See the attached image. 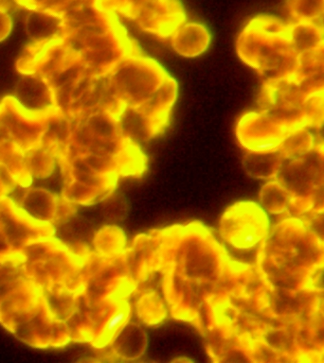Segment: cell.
Masks as SVG:
<instances>
[{
	"mask_svg": "<svg viewBox=\"0 0 324 363\" xmlns=\"http://www.w3.org/2000/svg\"><path fill=\"white\" fill-rule=\"evenodd\" d=\"M136 288L153 274L173 319L190 323L213 362H247L261 336L260 272L233 260L199 220L153 229L125 250Z\"/></svg>",
	"mask_w": 324,
	"mask_h": 363,
	"instance_id": "cell-1",
	"label": "cell"
},
{
	"mask_svg": "<svg viewBox=\"0 0 324 363\" xmlns=\"http://www.w3.org/2000/svg\"><path fill=\"white\" fill-rule=\"evenodd\" d=\"M236 52L264 82L292 76L300 57L290 39V24L272 16H259L249 21L239 34Z\"/></svg>",
	"mask_w": 324,
	"mask_h": 363,
	"instance_id": "cell-2",
	"label": "cell"
},
{
	"mask_svg": "<svg viewBox=\"0 0 324 363\" xmlns=\"http://www.w3.org/2000/svg\"><path fill=\"white\" fill-rule=\"evenodd\" d=\"M26 275L43 291L81 296L87 281V254L79 255L55 235L21 250Z\"/></svg>",
	"mask_w": 324,
	"mask_h": 363,
	"instance_id": "cell-3",
	"label": "cell"
},
{
	"mask_svg": "<svg viewBox=\"0 0 324 363\" xmlns=\"http://www.w3.org/2000/svg\"><path fill=\"white\" fill-rule=\"evenodd\" d=\"M170 74L155 59L132 54L108 75L114 96L126 108L141 106L161 86Z\"/></svg>",
	"mask_w": 324,
	"mask_h": 363,
	"instance_id": "cell-4",
	"label": "cell"
},
{
	"mask_svg": "<svg viewBox=\"0 0 324 363\" xmlns=\"http://www.w3.org/2000/svg\"><path fill=\"white\" fill-rule=\"evenodd\" d=\"M178 95V82L169 75L146 102L136 108H126L119 118L124 138L138 143L149 141L163 133Z\"/></svg>",
	"mask_w": 324,
	"mask_h": 363,
	"instance_id": "cell-5",
	"label": "cell"
},
{
	"mask_svg": "<svg viewBox=\"0 0 324 363\" xmlns=\"http://www.w3.org/2000/svg\"><path fill=\"white\" fill-rule=\"evenodd\" d=\"M269 231V220L263 207L253 201H238L222 215V238L238 250H249L263 241Z\"/></svg>",
	"mask_w": 324,
	"mask_h": 363,
	"instance_id": "cell-6",
	"label": "cell"
},
{
	"mask_svg": "<svg viewBox=\"0 0 324 363\" xmlns=\"http://www.w3.org/2000/svg\"><path fill=\"white\" fill-rule=\"evenodd\" d=\"M53 111L30 112L22 107L14 96H6L0 102V135L3 139L13 140L25 152L33 150L41 145Z\"/></svg>",
	"mask_w": 324,
	"mask_h": 363,
	"instance_id": "cell-7",
	"label": "cell"
},
{
	"mask_svg": "<svg viewBox=\"0 0 324 363\" xmlns=\"http://www.w3.org/2000/svg\"><path fill=\"white\" fill-rule=\"evenodd\" d=\"M0 227L14 252L56 234L53 223L34 220L8 196L0 199Z\"/></svg>",
	"mask_w": 324,
	"mask_h": 363,
	"instance_id": "cell-8",
	"label": "cell"
},
{
	"mask_svg": "<svg viewBox=\"0 0 324 363\" xmlns=\"http://www.w3.org/2000/svg\"><path fill=\"white\" fill-rule=\"evenodd\" d=\"M286 127L264 111L242 116L236 125V138L247 152H266L279 150L287 133Z\"/></svg>",
	"mask_w": 324,
	"mask_h": 363,
	"instance_id": "cell-9",
	"label": "cell"
},
{
	"mask_svg": "<svg viewBox=\"0 0 324 363\" xmlns=\"http://www.w3.org/2000/svg\"><path fill=\"white\" fill-rule=\"evenodd\" d=\"M313 150L308 155L284 159L276 180L292 196L291 204L313 203L320 183V169Z\"/></svg>",
	"mask_w": 324,
	"mask_h": 363,
	"instance_id": "cell-10",
	"label": "cell"
},
{
	"mask_svg": "<svg viewBox=\"0 0 324 363\" xmlns=\"http://www.w3.org/2000/svg\"><path fill=\"white\" fill-rule=\"evenodd\" d=\"M44 291L27 277L0 303V325L11 333L38 312Z\"/></svg>",
	"mask_w": 324,
	"mask_h": 363,
	"instance_id": "cell-11",
	"label": "cell"
},
{
	"mask_svg": "<svg viewBox=\"0 0 324 363\" xmlns=\"http://www.w3.org/2000/svg\"><path fill=\"white\" fill-rule=\"evenodd\" d=\"M186 20L179 0H150L134 20L142 30L166 39L172 37Z\"/></svg>",
	"mask_w": 324,
	"mask_h": 363,
	"instance_id": "cell-12",
	"label": "cell"
},
{
	"mask_svg": "<svg viewBox=\"0 0 324 363\" xmlns=\"http://www.w3.org/2000/svg\"><path fill=\"white\" fill-rule=\"evenodd\" d=\"M14 99L33 113H48L58 108L53 88L38 74H24L20 78L14 88Z\"/></svg>",
	"mask_w": 324,
	"mask_h": 363,
	"instance_id": "cell-13",
	"label": "cell"
},
{
	"mask_svg": "<svg viewBox=\"0 0 324 363\" xmlns=\"http://www.w3.org/2000/svg\"><path fill=\"white\" fill-rule=\"evenodd\" d=\"M210 31L200 23H186L175 31L171 38L173 50L185 58L202 55L210 44Z\"/></svg>",
	"mask_w": 324,
	"mask_h": 363,
	"instance_id": "cell-14",
	"label": "cell"
},
{
	"mask_svg": "<svg viewBox=\"0 0 324 363\" xmlns=\"http://www.w3.org/2000/svg\"><path fill=\"white\" fill-rule=\"evenodd\" d=\"M109 346L116 357L124 360L138 359L147 350L148 335L138 323L128 322Z\"/></svg>",
	"mask_w": 324,
	"mask_h": 363,
	"instance_id": "cell-15",
	"label": "cell"
},
{
	"mask_svg": "<svg viewBox=\"0 0 324 363\" xmlns=\"http://www.w3.org/2000/svg\"><path fill=\"white\" fill-rule=\"evenodd\" d=\"M26 31L36 43L63 38L64 19L61 14L53 11H31L26 19Z\"/></svg>",
	"mask_w": 324,
	"mask_h": 363,
	"instance_id": "cell-16",
	"label": "cell"
},
{
	"mask_svg": "<svg viewBox=\"0 0 324 363\" xmlns=\"http://www.w3.org/2000/svg\"><path fill=\"white\" fill-rule=\"evenodd\" d=\"M128 297L121 298L108 312L107 317L102 320L97 329L95 336L91 340V345L97 349L107 347L110 345L116 335L130 320L132 308Z\"/></svg>",
	"mask_w": 324,
	"mask_h": 363,
	"instance_id": "cell-17",
	"label": "cell"
},
{
	"mask_svg": "<svg viewBox=\"0 0 324 363\" xmlns=\"http://www.w3.org/2000/svg\"><path fill=\"white\" fill-rule=\"evenodd\" d=\"M58 201L59 196L50 190L33 187L26 190L19 206L34 220L53 223Z\"/></svg>",
	"mask_w": 324,
	"mask_h": 363,
	"instance_id": "cell-18",
	"label": "cell"
},
{
	"mask_svg": "<svg viewBox=\"0 0 324 363\" xmlns=\"http://www.w3.org/2000/svg\"><path fill=\"white\" fill-rule=\"evenodd\" d=\"M284 159L286 157L280 150L266 152H247L242 163L244 172L250 177L269 180L276 178Z\"/></svg>",
	"mask_w": 324,
	"mask_h": 363,
	"instance_id": "cell-19",
	"label": "cell"
},
{
	"mask_svg": "<svg viewBox=\"0 0 324 363\" xmlns=\"http://www.w3.org/2000/svg\"><path fill=\"white\" fill-rule=\"evenodd\" d=\"M0 164L7 169L17 186L28 187L33 183L25 160V152L10 139L0 140Z\"/></svg>",
	"mask_w": 324,
	"mask_h": 363,
	"instance_id": "cell-20",
	"label": "cell"
},
{
	"mask_svg": "<svg viewBox=\"0 0 324 363\" xmlns=\"http://www.w3.org/2000/svg\"><path fill=\"white\" fill-rule=\"evenodd\" d=\"M290 39L300 56L315 50L324 41V31L315 21H301L290 24Z\"/></svg>",
	"mask_w": 324,
	"mask_h": 363,
	"instance_id": "cell-21",
	"label": "cell"
},
{
	"mask_svg": "<svg viewBox=\"0 0 324 363\" xmlns=\"http://www.w3.org/2000/svg\"><path fill=\"white\" fill-rule=\"evenodd\" d=\"M116 160L119 177L141 176L147 169V156L142 152L139 143L129 138L119 150Z\"/></svg>",
	"mask_w": 324,
	"mask_h": 363,
	"instance_id": "cell-22",
	"label": "cell"
},
{
	"mask_svg": "<svg viewBox=\"0 0 324 363\" xmlns=\"http://www.w3.org/2000/svg\"><path fill=\"white\" fill-rule=\"evenodd\" d=\"M126 235L121 227L107 225L99 229L93 240L94 248L102 257L113 258L124 254Z\"/></svg>",
	"mask_w": 324,
	"mask_h": 363,
	"instance_id": "cell-23",
	"label": "cell"
},
{
	"mask_svg": "<svg viewBox=\"0 0 324 363\" xmlns=\"http://www.w3.org/2000/svg\"><path fill=\"white\" fill-rule=\"evenodd\" d=\"M260 203L270 214H281L288 210L292 196L280 182L271 181L261 186Z\"/></svg>",
	"mask_w": 324,
	"mask_h": 363,
	"instance_id": "cell-24",
	"label": "cell"
},
{
	"mask_svg": "<svg viewBox=\"0 0 324 363\" xmlns=\"http://www.w3.org/2000/svg\"><path fill=\"white\" fill-rule=\"evenodd\" d=\"M315 136L306 127L298 128L287 133L279 150L286 158H296L308 155L315 149Z\"/></svg>",
	"mask_w": 324,
	"mask_h": 363,
	"instance_id": "cell-25",
	"label": "cell"
},
{
	"mask_svg": "<svg viewBox=\"0 0 324 363\" xmlns=\"http://www.w3.org/2000/svg\"><path fill=\"white\" fill-rule=\"evenodd\" d=\"M136 313L146 325H159L166 319L168 309L161 295L156 291L142 295L136 303Z\"/></svg>",
	"mask_w": 324,
	"mask_h": 363,
	"instance_id": "cell-26",
	"label": "cell"
},
{
	"mask_svg": "<svg viewBox=\"0 0 324 363\" xmlns=\"http://www.w3.org/2000/svg\"><path fill=\"white\" fill-rule=\"evenodd\" d=\"M25 160L28 173L33 179L47 178L55 167L56 158L41 145L26 152Z\"/></svg>",
	"mask_w": 324,
	"mask_h": 363,
	"instance_id": "cell-27",
	"label": "cell"
},
{
	"mask_svg": "<svg viewBox=\"0 0 324 363\" xmlns=\"http://www.w3.org/2000/svg\"><path fill=\"white\" fill-rule=\"evenodd\" d=\"M286 4L296 22L315 21L324 13V0H287Z\"/></svg>",
	"mask_w": 324,
	"mask_h": 363,
	"instance_id": "cell-28",
	"label": "cell"
},
{
	"mask_svg": "<svg viewBox=\"0 0 324 363\" xmlns=\"http://www.w3.org/2000/svg\"><path fill=\"white\" fill-rule=\"evenodd\" d=\"M306 227L321 244H324V210L315 212Z\"/></svg>",
	"mask_w": 324,
	"mask_h": 363,
	"instance_id": "cell-29",
	"label": "cell"
},
{
	"mask_svg": "<svg viewBox=\"0 0 324 363\" xmlns=\"http://www.w3.org/2000/svg\"><path fill=\"white\" fill-rule=\"evenodd\" d=\"M13 28V20L7 13V11L0 10V42L10 35Z\"/></svg>",
	"mask_w": 324,
	"mask_h": 363,
	"instance_id": "cell-30",
	"label": "cell"
},
{
	"mask_svg": "<svg viewBox=\"0 0 324 363\" xmlns=\"http://www.w3.org/2000/svg\"><path fill=\"white\" fill-rule=\"evenodd\" d=\"M315 132V147L317 149L324 150V116L318 121L314 127Z\"/></svg>",
	"mask_w": 324,
	"mask_h": 363,
	"instance_id": "cell-31",
	"label": "cell"
},
{
	"mask_svg": "<svg viewBox=\"0 0 324 363\" xmlns=\"http://www.w3.org/2000/svg\"><path fill=\"white\" fill-rule=\"evenodd\" d=\"M16 254L11 249L10 243L8 242L7 238L5 237L1 227H0V255L6 257V255Z\"/></svg>",
	"mask_w": 324,
	"mask_h": 363,
	"instance_id": "cell-32",
	"label": "cell"
},
{
	"mask_svg": "<svg viewBox=\"0 0 324 363\" xmlns=\"http://www.w3.org/2000/svg\"><path fill=\"white\" fill-rule=\"evenodd\" d=\"M313 281L315 283V288L324 289V268L318 272V277Z\"/></svg>",
	"mask_w": 324,
	"mask_h": 363,
	"instance_id": "cell-33",
	"label": "cell"
},
{
	"mask_svg": "<svg viewBox=\"0 0 324 363\" xmlns=\"http://www.w3.org/2000/svg\"><path fill=\"white\" fill-rule=\"evenodd\" d=\"M8 6V0H0V10L7 11Z\"/></svg>",
	"mask_w": 324,
	"mask_h": 363,
	"instance_id": "cell-34",
	"label": "cell"
},
{
	"mask_svg": "<svg viewBox=\"0 0 324 363\" xmlns=\"http://www.w3.org/2000/svg\"><path fill=\"white\" fill-rule=\"evenodd\" d=\"M9 255H6V257H3V255H0V268H1V266L3 265V263L5 262V260L7 259V257Z\"/></svg>",
	"mask_w": 324,
	"mask_h": 363,
	"instance_id": "cell-35",
	"label": "cell"
},
{
	"mask_svg": "<svg viewBox=\"0 0 324 363\" xmlns=\"http://www.w3.org/2000/svg\"><path fill=\"white\" fill-rule=\"evenodd\" d=\"M173 362H193V359H185V357H182V359H176L175 360H173Z\"/></svg>",
	"mask_w": 324,
	"mask_h": 363,
	"instance_id": "cell-36",
	"label": "cell"
},
{
	"mask_svg": "<svg viewBox=\"0 0 324 363\" xmlns=\"http://www.w3.org/2000/svg\"><path fill=\"white\" fill-rule=\"evenodd\" d=\"M320 23H318V24L320 25V27L323 28V30L324 31V13L320 17Z\"/></svg>",
	"mask_w": 324,
	"mask_h": 363,
	"instance_id": "cell-37",
	"label": "cell"
}]
</instances>
